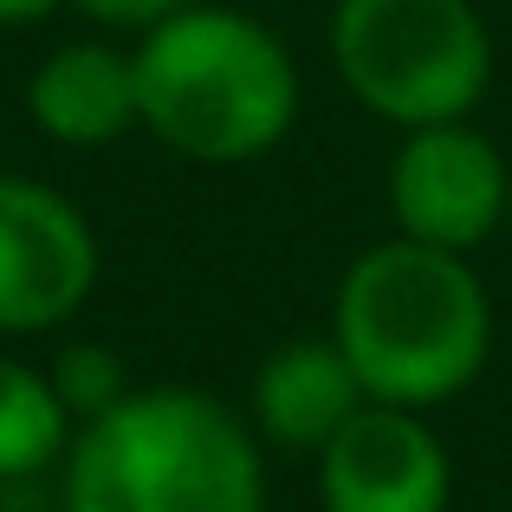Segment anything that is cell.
Masks as SVG:
<instances>
[{"instance_id": "cell-3", "label": "cell", "mask_w": 512, "mask_h": 512, "mask_svg": "<svg viewBox=\"0 0 512 512\" xmlns=\"http://www.w3.org/2000/svg\"><path fill=\"white\" fill-rule=\"evenodd\" d=\"M130 65L143 130L188 163H253L286 143L299 117L292 52L234 7H182L156 20Z\"/></svg>"}, {"instance_id": "cell-2", "label": "cell", "mask_w": 512, "mask_h": 512, "mask_svg": "<svg viewBox=\"0 0 512 512\" xmlns=\"http://www.w3.org/2000/svg\"><path fill=\"white\" fill-rule=\"evenodd\" d=\"M65 512H266L247 422L208 389H130L65 448Z\"/></svg>"}, {"instance_id": "cell-4", "label": "cell", "mask_w": 512, "mask_h": 512, "mask_svg": "<svg viewBox=\"0 0 512 512\" xmlns=\"http://www.w3.org/2000/svg\"><path fill=\"white\" fill-rule=\"evenodd\" d=\"M331 65L383 124H461L493 85V39L474 0H338Z\"/></svg>"}, {"instance_id": "cell-5", "label": "cell", "mask_w": 512, "mask_h": 512, "mask_svg": "<svg viewBox=\"0 0 512 512\" xmlns=\"http://www.w3.org/2000/svg\"><path fill=\"white\" fill-rule=\"evenodd\" d=\"M98 286V234L72 195L33 175H0V338L65 325Z\"/></svg>"}, {"instance_id": "cell-12", "label": "cell", "mask_w": 512, "mask_h": 512, "mask_svg": "<svg viewBox=\"0 0 512 512\" xmlns=\"http://www.w3.org/2000/svg\"><path fill=\"white\" fill-rule=\"evenodd\" d=\"M72 7L91 13V20H104V26H137V33H150L156 20L195 7V0H72Z\"/></svg>"}, {"instance_id": "cell-6", "label": "cell", "mask_w": 512, "mask_h": 512, "mask_svg": "<svg viewBox=\"0 0 512 512\" xmlns=\"http://www.w3.org/2000/svg\"><path fill=\"white\" fill-rule=\"evenodd\" d=\"M506 156L474 124H422L389 163V214L402 240L467 253L506 221Z\"/></svg>"}, {"instance_id": "cell-11", "label": "cell", "mask_w": 512, "mask_h": 512, "mask_svg": "<svg viewBox=\"0 0 512 512\" xmlns=\"http://www.w3.org/2000/svg\"><path fill=\"white\" fill-rule=\"evenodd\" d=\"M46 376H52V389H59V402H65L72 422H98L104 409H117V402L130 396L124 357H117L111 344H65Z\"/></svg>"}, {"instance_id": "cell-7", "label": "cell", "mask_w": 512, "mask_h": 512, "mask_svg": "<svg viewBox=\"0 0 512 512\" xmlns=\"http://www.w3.org/2000/svg\"><path fill=\"white\" fill-rule=\"evenodd\" d=\"M454 467L441 435L415 409L363 402L318 448L325 512H448Z\"/></svg>"}, {"instance_id": "cell-8", "label": "cell", "mask_w": 512, "mask_h": 512, "mask_svg": "<svg viewBox=\"0 0 512 512\" xmlns=\"http://www.w3.org/2000/svg\"><path fill=\"white\" fill-rule=\"evenodd\" d=\"M26 117L39 137L65 143V150H104L124 130H137V65L130 52L104 46V39H72V46L46 52L26 78Z\"/></svg>"}, {"instance_id": "cell-10", "label": "cell", "mask_w": 512, "mask_h": 512, "mask_svg": "<svg viewBox=\"0 0 512 512\" xmlns=\"http://www.w3.org/2000/svg\"><path fill=\"white\" fill-rule=\"evenodd\" d=\"M72 448V415L46 370L0 357V480L46 474Z\"/></svg>"}, {"instance_id": "cell-1", "label": "cell", "mask_w": 512, "mask_h": 512, "mask_svg": "<svg viewBox=\"0 0 512 512\" xmlns=\"http://www.w3.org/2000/svg\"><path fill=\"white\" fill-rule=\"evenodd\" d=\"M331 338L370 402L422 415L480 376L493 344V305L467 253L396 234L350 260L331 305Z\"/></svg>"}, {"instance_id": "cell-13", "label": "cell", "mask_w": 512, "mask_h": 512, "mask_svg": "<svg viewBox=\"0 0 512 512\" xmlns=\"http://www.w3.org/2000/svg\"><path fill=\"white\" fill-rule=\"evenodd\" d=\"M65 0H0V26H39V20H52Z\"/></svg>"}, {"instance_id": "cell-14", "label": "cell", "mask_w": 512, "mask_h": 512, "mask_svg": "<svg viewBox=\"0 0 512 512\" xmlns=\"http://www.w3.org/2000/svg\"><path fill=\"white\" fill-rule=\"evenodd\" d=\"M506 227H512V182H506Z\"/></svg>"}, {"instance_id": "cell-9", "label": "cell", "mask_w": 512, "mask_h": 512, "mask_svg": "<svg viewBox=\"0 0 512 512\" xmlns=\"http://www.w3.org/2000/svg\"><path fill=\"white\" fill-rule=\"evenodd\" d=\"M363 402L370 396H363L338 338H286L253 376V422L279 448L318 454Z\"/></svg>"}]
</instances>
